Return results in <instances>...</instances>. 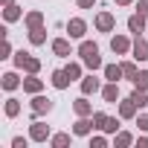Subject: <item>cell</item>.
I'll use <instances>...</instances> for the list:
<instances>
[{"label":"cell","instance_id":"cell-4","mask_svg":"<svg viewBox=\"0 0 148 148\" xmlns=\"http://www.w3.org/2000/svg\"><path fill=\"white\" fill-rule=\"evenodd\" d=\"M49 136H52L49 125H44L41 119H32V125H29V139H32V142H47Z\"/></svg>","mask_w":148,"mask_h":148},{"label":"cell","instance_id":"cell-12","mask_svg":"<svg viewBox=\"0 0 148 148\" xmlns=\"http://www.w3.org/2000/svg\"><path fill=\"white\" fill-rule=\"evenodd\" d=\"M79 84H82V93H84V96H93V93H99V90H102V82L93 76V73H90V76H84Z\"/></svg>","mask_w":148,"mask_h":148},{"label":"cell","instance_id":"cell-16","mask_svg":"<svg viewBox=\"0 0 148 148\" xmlns=\"http://www.w3.org/2000/svg\"><path fill=\"white\" fill-rule=\"evenodd\" d=\"M136 110H139V108H136V102H134L131 96L119 102V116H122V119H136Z\"/></svg>","mask_w":148,"mask_h":148},{"label":"cell","instance_id":"cell-11","mask_svg":"<svg viewBox=\"0 0 148 148\" xmlns=\"http://www.w3.org/2000/svg\"><path fill=\"white\" fill-rule=\"evenodd\" d=\"M90 131H96L93 116H79V119H76V125H73V134H76V136H87Z\"/></svg>","mask_w":148,"mask_h":148},{"label":"cell","instance_id":"cell-38","mask_svg":"<svg viewBox=\"0 0 148 148\" xmlns=\"http://www.w3.org/2000/svg\"><path fill=\"white\" fill-rule=\"evenodd\" d=\"M113 3H116V6H131L134 0H113Z\"/></svg>","mask_w":148,"mask_h":148},{"label":"cell","instance_id":"cell-15","mask_svg":"<svg viewBox=\"0 0 148 148\" xmlns=\"http://www.w3.org/2000/svg\"><path fill=\"white\" fill-rule=\"evenodd\" d=\"M52 52L61 55V58H70V55H73V44H70L67 38H52Z\"/></svg>","mask_w":148,"mask_h":148},{"label":"cell","instance_id":"cell-19","mask_svg":"<svg viewBox=\"0 0 148 148\" xmlns=\"http://www.w3.org/2000/svg\"><path fill=\"white\" fill-rule=\"evenodd\" d=\"M23 26H26V29L44 26V12H26V15H23Z\"/></svg>","mask_w":148,"mask_h":148},{"label":"cell","instance_id":"cell-36","mask_svg":"<svg viewBox=\"0 0 148 148\" xmlns=\"http://www.w3.org/2000/svg\"><path fill=\"white\" fill-rule=\"evenodd\" d=\"M76 6H79V9H93L96 0H76Z\"/></svg>","mask_w":148,"mask_h":148},{"label":"cell","instance_id":"cell-20","mask_svg":"<svg viewBox=\"0 0 148 148\" xmlns=\"http://www.w3.org/2000/svg\"><path fill=\"white\" fill-rule=\"evenodd\" d=\"M102 73H105V79H108V82H119V79L125 76V73H122V64H105Z\"/></svg>","mask_w":148,"mask_h":148},{"label":"cell","instance_id":"cell-35","mask_svg":"<svg viewBox=\"0 0 148 148\" xmlns=\"http://www.w3.org/2000/svg\"><path fill=\"white\" fill-rule=\"evenodd\" d=\"M136 12H139L142 18H148V0H139V3H136Z\"/></svg>","mask_w":148,"mask_h":148},{"label":"cell","instance_id":"cell-3","mask_svg":"<svg viewBox=\"0 0 148 148\" xmlns=\"http://www.w3.org/2000/svg\"><path fill=\"white\" fill-rule=\"evenodd\" d=\"M32 119H41V116H47L49 110H52V99H47V96H41V93H35L32 96Z\"/></svg>","mask_w":148,"mask_h":148},{"label":"cell","instance_id":"cell-2","mask_svg":"<svg viewBox=\"0 0 148 148\" xmlns=\"http://www.w3.org/2000/svg\"><path fill=\"white\" fill-rule=\"evenodd\" d=\"M15 67H18V70H26V73H41V58H35V55L18 49V52H15Z\"/></svg>","mask_w":148,"mask_h":148},{"label":"cell","instance_id":"cell-5","mask_svg":"<svg viewBox=\"0 0 148 148\" xmlns=\"http://www.w3.org/2000/svg\"><path fill=\"white\" fill-rule=\"evenodd\" d=\"M128 32H131L134 38H139L142 32H148V18H142L139 12H134V15L128 18Z\"/></svg>","mask_w":148,"mask_h":148},{"label":"cell","instance_id":"cell-37","mask_svg":"<svg viewBox=\"0 0 148 148\" xmlns=\"http://www.w3.org/2000/svg\"><path fill=\"white\" fill-rule=\"evenodd\" d=\"M26 142H29V139H23V136H15V139H12V148H26Z\"/></svg>","mask_w":148,"mask_h":148},{"label":"cell","instance_id":"cell-22","mask_svg":"<svg viewBox=\"0 0 148 148\" xmlns=\"http://www.w3.org/2000/svg\"><path fill=\"white\" fill-rule=\"evenodd\" d=\"M73 136H76V134H73ZM73 136L64 134V131H61V134H52V136H49V145H52V148H67V145H73Z\"/></svg>","mask_w":148,"mask_h":148},{"label":"cell","instance_id":"cell-29","mask_svg":"<svg viewBox=\"0 0 148 148\" xmlns=\"http://www.w3.org/2000/svg\"><path fill=\"white\" fill-rule=\"evenodd\" d=\"M131 99L136 102V108H145V105H148V90H136V87H134Z\"/></svg>","mask_w":148,"mask_h":148},{"label":"cell","instance_id":"cell-9","mask_svg":"<svg viewBox=\"0 0 148 148\" xmlns=\"http://www.w3.org/2000/svg\"><path fill=\"white\" fill-rule=\"evenodd\" d=\"M93 23H96V29H99V32H113V26H116V18H113V12H99Z\"/></svg>","mask_w":148,"mask_h":148},{"label":"cell","instance_id":"cell-32","mask_svg":"<svg viewBox=\"0 0 148 148\" xmlns=\"http://www.w3.org/2000/svg\"><path fill=\"white\" fill-rule=\"evenodd\" d=\"M90 148H108V136H102V134L90 136Z\"/></svg>","mask_w":148,"mask_h":148},{"label":"cell","instance_id":"cell-26","mask_svg":"<svg viewBox=\"0 0 148 148\" xmlns=\"http://www.w3.org/2000/svg\"><path fill=\"white\" fill-rule=\"evenodd\" d=\"M113 142H116V148H128V145L134 142V134H128V131H116V134H113Z\"/></svg>","mask_w":148,"mask_h":148},{"label":"cell","instance_id":"cell-23","mask_svg":"<svg viewBox=\"0 0 148 148\" xmlns=\"http://www.w3.org/2000/svg\"><path fill=\"white\" fill-rule=\"evenodd\" d=\"M21 18H23V12H21V6H18V3L3 6V21H6V23H15V21H21Z\"/></svg>","mask_w":148,"mask_h":148},{"label":"cell","instance_id":"cell-8","mask_svg":"<svg viewBox=\"0 0 148 148\" xmlns=\"http://www.w3.org/2000/svg\"><path fill=\"white\" fill-rule=\"evenodd\" d=\"M44 90V79H38V73H26V79H23V93L35 96Z\"/></svg>","mask_w":148,"mask_h":148},{"label":"cell","instance_id":"cell-14","mask_svg":"<svg viewBox=\"0 0 148 148\" xmlns=\"http://www.w3.org/2000/svg\"><path fill=\"white\" fill-rule=\"evenodd\" d=\"M73 110H76V116H93V105H90V99L84 93L73 102Z\"/></svg>","mask_w":148,"mask_h":148},{"label":"cell","instance_id":"cell-31","mask_svg":"<svg viewBox=\"0 0 148 148\" xmlns=\"http://www.w3.org/2000/svg\"><path fill=\"white\" fill-rule=\"evenodd\" d=\"M105 122H108V113L93 110V125H96V131H102V128H105Z\"/></svg>","mask_w":148,"mask_h":148},{"label":"cell","instance_id":"cell-34","mask_svg":"<svg viewBox=\"0 0 148 148\" xmlns=\"http://www.w3.org/2000/svg\"><path fill=\"white\" fill-rule=\"evenodd\" d=\"M136 125H139V131H148V113H139L136 116Z\"/></svg>","mask_w":148,"mask_h":148},{"label":"cell","instance_id":"cell-18","mask_svg":"<svg viewBox=\"0 0 148 148\" xmlns=\"http://www.w3.org/2000/svg\"><path fill=\"white\" fill-rule=\"evenodd\" d=\"M49 82H52V87H55V90H67L73 79L67 76V73H64V70H52V79H49Z\"/></svg>","mask_w":148,"mask_h":148},{"label":"cell","instance_id":"cell-40","mask_svg":"<svg viewBox=\"0 0 148 148\" xmlns=\"http://www.w3.org/2000/svg\"><path fill=\"white\" fill-rule=\"evenodd\" d=\"M0 3H3V6H12V3H15V0H0Z\"/></svg>","mask_w":148,"mask_h":148},{"label":"cell","instance_id":"cell-30","mask_svg":"<svg viewBox=\"0 0 148 148\" xmlns=\"http://www.w3.org/2000/svg\"><path fill=\"white\" fill-rule=\"evenodd\" d=\"M119 119H122V116H119ZM119 119H116V116H108V122H105L102 134H116V131H119Z\"/></svg>","mask_w":148,"mask_h":148},{"label":"cell","instance_id":"cell-39","mask_svg":"<svg viewBox=\"0 0 148 148\" xmlns=\"http://www.w3.org/2000/svg\"><path fill=\"white\" fill-rule=\"evenodd\" d=\"M139 145H148V131H145V134L139 136Z\"/></svg>","mask_w":148,"mask_h":148},{"label":"cell","instance_id":"cell-33","mask_svg":"<svg viewBox=\"0 0 148 148\" xmlns=\"http://www.w3.org/2000/svg\"><path fill=\"white\" fill-rule=\"evenodd\" d=\"M9 55H15V52H12V44H9V38H3V47H0V58H9Z\"/></svg>","mask_w":148,"mask_h":148},{"label":"cell","instance_id":"cell-24","mask_svg":"<svg viewBox=\"0 0 148 148\" xmlns=\"http://www.w3.org/2000/svg\"><path fill=\"white\" fill-rule=\"evenodd\" d=\"M29 44H32V47H44V44H47V29H44V26L29 29Z\"/></svg>","mask_w":148,"mask_h":148},{"label":"cell","instance_id":"cell-28","mask_svg":"<svg viewBox=\"0 0 148 148\" xmlns=\"http://www.w3.org/2000/svg\"><path fill=\"white\" fill-rule=\"evenodd\" d=\"M122 73H125V79H134L136 76V58H128V61H122Z\"/></svg>","mask_w":148,"mask_h":148},{"label":"cell","instance_id":"cell-6","mask_svg":"<svg viewBox=\"0 0 148 148\" xmlns=\"http://www.w3.org/2000/svg\"><path fill=\"white\" fill-rule=\"evenodd\" d=\"M110 49H113L116 55H128V52L134 49V41H131L128 35H113V38H110Z\"/></svg>","mask_w":148,"mask_h":148},{"label":"cell","instance_id":"cell-13","mask_svg":"<svg viewBox=\"0 0 148 148\" xmlns=\"http://www.w3.org/2000/svg\"><path fill=\"white\" fill-rule=\"evenodd\" d=\"M131 58H136V61H148V38H136L134 41V49H131Z\"/></svg>","mask_w":148,"mask_h":148},{"label":"cell","instance_id":"cell-21","mask_svg":"<svg viewBox=\"0 0 148 148\" xmlns=\"http://www.w3.org/2000/svg\"><path fill=\"white\" fill-rule=\"evenodd\" d=\"M84 64V61H82ZM79 61H67V67H64V73L73 79V82H82V73H84V67H82Z\"/></svg>","mask_w":148,"mask_h":148},{"label":"cell","instance_id":"cell-17","mask_svg":"<svg viewBox=\"0 0 148 148\" xmlns=\"http://www.w3.org/2000/svg\"><path fill=\"white\" fill-rule=\"evenodd\" d=\"M102 99L110 102V105H116V102H119V82H108V84L102 87Z\"/></svg>","mask_w":148,"mask_h":148},{"label":"cell","instance_id":"cell-1","mask_svg":"<svg viewBox=\"0 0 148 148\" xmlns=\"http://www.w3.org/2000/svg\"><path fill=\"white\" fill-rule=\"evenodd\" d=\"M79 55H82V61H84V67L87 70H102L105 64H102V55H99V47L93 44V41H82L79 44Z\"/></svg>","mask_w":148,"mask_h":148},{"label":"cell","instance_id":"cell-25","mask_svg":"<svg viewBox=\"0 0 148 148\" xmlns=\"http://www.w3.org/2000/svg\"><path fill=\"white\" fill-rule=\"evenodd\" d=\"M3 113H6V116H9V119H15V116H18V113H21V102H18V99H12V96H9V99H6V105H3Z\"/></svg>","mask_w":148,"mask_h":148},{"label":"cell","instance_id":"cell-7","mask_svg":"<svg viewBox=\"0 0 148 148\" xmlns=\"http://www.w3.org/2000/svg\"><path fill=\"white\" fill-rule=\"evenodd\" d=\"M67 32H70V38L84 41V35H87V23H84L82 18H70V21H67Z\"/></svg>","mask_w":148,"mask_h":148},{"label":"cell","instance_id":"cell-27","mask_svg":"<svg viewBox=\"0 0 148 148\" xmlns=\"http://www.w3.org/2000/svg\"><path fill=\"white\" fill-rule=\"evenodd\" d=\"M131 84H134L136 90H148V70H139L136 76L131 79Z\"/></svg>","mask_w":148,"mask_h":148},{"label":"cell","instance_id":"cell-10","mask_svg":"<svg viewBox=\"0 0 148 148\" xmlns=\"http://www.w3.org/2000/svg\"><path fill=\"white\" fill-rule=\"evenodd\" d=\"M3 82H0V87H3L6 93H12V90H18V87H23V79H18V73L15 70H9V73H3L0 76Z\"/></svg>","mask_w":148,"mask_h":148}]
</instances>
